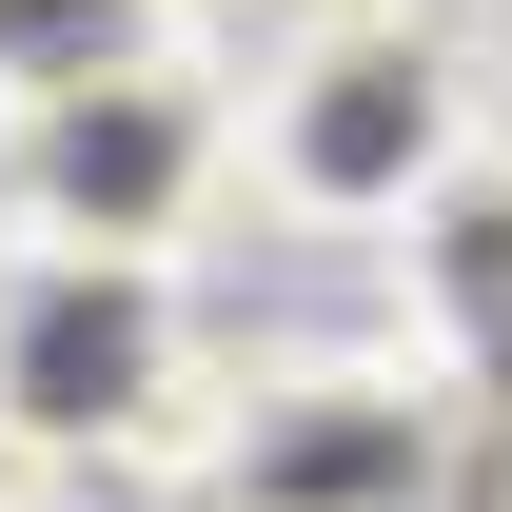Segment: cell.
<instances>
[{
  "instance_id": "5",
  "label": "cell",
  "mask_w": 512,
  "mask_h": 512,
  "mask_svg": "<svg viewBox=\"0 0 512 512\" xmlns=\"http://www.w3.org/2000/svg\"><path fill=\"white\" fill-rule=\"evenodd\" d=\"M394 276H414V355L493 414L512 394V138H473V158L414 197V256H394Z\"/></svg>"
},
{
  "instance_id": "4",
  "label": "cell",
  "mask_w": 512,
  "mask_h": 512,
  "mask_svg": "<svg viewBox=\"0 0 512 512\" xmlns=\"http://www.w3.org/2000/svg\"><path fill=\"white\" fill-rule=\"evenodd\" d=\"M0 414L40 473H99V453H197V296L178 256H0Z\"/></svg>"
},
{
  "instance_id": "3",
  "label": "cell",
  "mask_w": 512,
  "mask_h": 512,
  "mask_svg": "<svg viewBox=\"0 0 512 512\" xmlns=\"http://www.w3.org/2000/svg\"><path fill=\"white\" fill-rule=\"evenodd\" d=\"M197 512H453L473 473V394L394 335V355H276V375L197 394Z\"/></svg>"
},
{
  "instance_id": "2",
  "label": "cell",
  "mask_w": 512,
  "mask_h": 512,
  "mask_svg": "<svg viewBox=\"0 0 512 512\" xmlns=\"http://www.w3.org/2000/svg\"><path fill=\"white\" fill-rule=\"evenodd\" d=\"M217 197H237V79H197L178 40L0 99V217L60 256H178Z\"/></svg>"
},
{
  "instance_id": "1",
  "label": "cell",
  "mask_w": 512,
  "mask_h": 512,
  "mask_svg": "<svg viewBox=\"0 0 512 512\" xmlns=\"http://www.w3.org/2000/svg\"><path fill=\"white\" fill-rule=\"evenodd\" d=\"M473 138H493V99H473V40L434 0H316L237 79V197L296 237H414V197Z\"/></svg>"
},
{
  "instance_id": "6",
  "label": "cell",
  "mask_w": 512,
  "mask_h": 512,
  "mask_svg": "<svg viewBox=\"0 0 512 512\" xmlns=\"http://www.w3.org/2000/svg\"><path fill=\"white\" fill-rule=\"evenodd\" d=\"M20 493H40V453H20V414H0V512H20Z\"/></svg>"
}]
</instances>
